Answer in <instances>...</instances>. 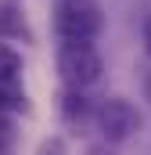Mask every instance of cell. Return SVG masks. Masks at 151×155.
<instances>
[{
    "instance_id": "obj_4",
    "label": "cell",
    "mask_w": 151,
    "mask_h": 155,
    "mask_svg": "<svg viewBox=\"0 0 151 155\" xmlns=\"http://www.w3.org/2000/svg\"><path fill=\"white\" fill-rule=\"evenodd\" d=\"M94 101L86 94V87H65L58 94V112H61V123L72 126V130H86L90 126V116H94Z\"/></svg>"
},
{
    "instance_id": "obj_3",
    "label": "cell",
    "mask_w": 151,
    "mask_h": 155,
    "mask_svg": "<svg viewBox=\"0 0 151 155\" xmlns=\"http://www.w3.org/2000/svg\"><path fill=\"white\" fill-rule=\"evenodd\" d=\"M104 29V11L97 0H54L58 40H97Z\"/></svg>"
},
{
    "instance_id": "obj_7",
    "label": "cell",
    "mask_w": 151,
    "mask_h": 155,
    "mask_svg": "<svg viewBox=\"0 0 151 155\" xmlns=\"http://www.w3.org/2000/svg\"><path fill=\"white\" fill-rule=\"evenodd\" d=\"M14 141H18V126H14V119H11V112H0V152H11Z\"/></svg>"
},
{
    "instance_id": "obj_9",
    "label": "cell",
    "mask_w": 151,
    "mask_h": 155,
    "mask_svg": "<svg viewBox=\"0 0 151 155\" xmlns=\"http://www.w3.org/2000/svg\"><path fill=\"white\" fill-rule=\"evenodd\" d=\"M148 94H151V72H148Z\"/></svg>"
},
{
    "instance_id": "obj_6",
    "label": "cell",
    "mask_w": 151,
    "mask_h": 155,
    "mask_svg": "<svg viewBox=\"0 0 151 155\" xmlns=\"http://www.w3.org/2000/svg\"><path fill=\"white\" fill-rule=\"evenodd\" d=\"M0 79H22V54L0 40Z\"/></svg>"
},
{
    "instance_id": "obj_5",
    "label": "cell",
    "mask_w": 151,
    "mask_h": 155,
    "mask_svg": "<svg viewBox=\"0 0 151 155\" xmlns=\"http://www.w3.org/2000/svg\"><path fill=\"white\" fill-rule=\"evenodd\" d=\"M14 108H25L22 79H0V112H14Z\"/></svg>"
},
{
    "instance_id": "obj_2",
    "label": "cell",
    "mask_w": 151,
    "mask_h": 155,
    "mask_svg": "<svg viewBox=\"0 0 151 155\" xmlns=\"http://www.w3.org/2000/svg\"><path fill=\"white\" fill-rule=\"evenodd\" d=\"M90 126L97 130V137H101L104 144H122V141H130L133 134H140L144 116H140V108L130 105L126 97H97V101H94Z\"/></svg>"
},
{
    "instance_id": "obj_1",
    "label": "cell",
    "mask_w": 151,
    "mask_h": 155,
    "mask_svg": "<svg viewBox=\"0 0 151 155\" xmlns=\"http://www.w3.org/2000/svg\"><path fill=\"white\" fill-rule=\"evenodd\" d=\"M54 65H58V76L65 87H86V90L104 72V58L94 40H58Z\"/></svg>"
},
{
    "instance_id": "obj_8",
    "label": "cell",
    "mask_w": 151,
    "mask_h": 155,
    "mask_svg": "<svg viewBox=\"0 0 151 155\" xmlns=\"http://www.w3.org/2000/svg\"><path fill=\"white\" fill-rule=\"evenodd\" d=\"M140 36H144V51H148V58H151V15L144 18V33Z\"/></svg>"
}]
</instances>
